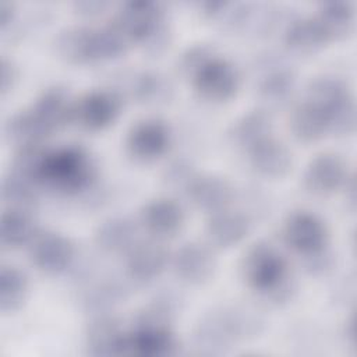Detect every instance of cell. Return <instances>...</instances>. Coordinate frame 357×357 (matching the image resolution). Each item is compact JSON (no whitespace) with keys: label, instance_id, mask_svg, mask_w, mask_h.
<instances>
[{"label":"cell","instance_id":"obj_1","mask_svg":"<svg viewBox=\"0 0 357 357\" xmlns=\"http://www.w3.org/2000/svg\"><path fill=\"white\" fill-rule=\"evenodd\" d=\"M241 272L247 284L269 304L283 305L296 293L284 257L269 243L259 241L248 248L241 262Z\"/></svg>","mask_w":357,"mask_h":357},{"label":"cell","instance_id":"obj_2","mask_svg":"<svg viewBox=\"0 0 357 357\" xmlns=\"http://www.w3.org/2000/svg\"><path fill=\"white\" fill-rule=\"evenodd\" d=\"M264 319L247 305H223L206 312L197 324L194 337L197 346L206 353L223 351L238 339L252 337L262 331Z\"/></svg>","mask_w":357,"mask_h":357},{"label":"cell","instance_id":"obj_3","mask_svg":"<svg viewBox=\"0 0 357 357\" xmlns=\"http://www.w3.org/2000/svg\"><path fill=\"white\" fill-rule=\"evenodd\" d=\"M95 176V162L82 146L63 145L46 151L39 185L63 194H75L89 187Z\"/></svg>","mask_w":357,"mask_h":357},{"label":"cell","instance_id":"obj_4","mask_svg":"<svg viewBox=\"0 0 357 357\" xmlns=\"http://www.w3.org/2000/svg\"><path fill=\"white\" fill-rule=\"evenodd\" d=\"M170 308L158 303L144 310L126 337V354L162 357L172 354L176 342L170 329Z\"/></svg>","mask_w":357,"mask_h":357},{"label":"cell","instance_id":"obj_5","mask_svg":"<svg viewBox=\"0 0 357 357\" xmlns=\"http://www.w3.org/2000/svg\"><path fill=\"white\" fill-rule=\"evenodd\" d=\"M191 81L202 98L222 102L230 99L237 92L240 74L233 63L213 54L191 75Z\"/></svg>","mask_w":357,"mask_h":357},{"label":"cell","instance_id":"obj_6","mask_svg":"<svg viewBox=\"0 0 357 357\" xmlns=\"http://www.w3.org/2000/svg\"><path fill=\"white\" fill-rule=\"evenodd\" d=\"M282 236L284 243L301 257L326 247L328 230L321 218L308 211H297L286 219Z\"/></svg>","mask_w":357,"mask_h":357},{"label":"cell","instance_id":"obj_7","mask_svg":"<svg viewBox=\"0 0 357 357\" xmlns=\"http://www.w3.org/2000/svg\"><path fill=\"white\" fill-rule=\"evenodd\" d=\"M29 259L42 272L60 273L74 259V245L68 237L56 231H36L28 244Z\"/></svg>","mask_w":357,"mask_h":357},{"label":"cell","instance_id":"obj_8","mask_svg":"<svg viewBox=\"0 0 357 357\" xmlns=\"http://www.w3.org/2000/svg\"><path fill=\"white\" fill-rule=\"evenodd\" d=\"M121 107L120 95L109 89H93L74 105V121L82 128L98 131L114 121Z\"/></svg>","mask_w":357,"mask_h":357},{"label":"cell","instance_id":"obj_9","mask_svg":"<svg viewBox=\"0 0 357 357\" xmlns=\"http://www.w3.org/2000/svg\"><path fill=\"white\" fill-rule=\"evenodd\" d=\"M130 42H141L155 26L166 20L163 7L153 0L124 1L112 18Z\"/></svg>","mask_w":357,"mask_h":357},{"label":"cell","instance_id":"obj_10","mask_svg":"<svg viewBox=\"0 0 357 357\" xmlns=\"http://www.w3.org/2000/svg\"><path fill=\"white\" fill-rule=\"evenodd\" d=\"M347 177L344 160L333 152H324L307 165L303 184L315 195H328L344 185Z\"/></svg>","mask_w":357,"mask_h":357},{"label":"cell","instance_id":"obj_11","mask_svg":"<svg viewBox=\"0 0 357 357\" xmlns=\"http://www.w3.org/2000/svg\"><path fill=\"white\" fill-rule=\"evenodd\" d=\"M170 144L169 127L158 119L138 121L128 131L126 145L128 152L138 160H153L162 156Z\"/></svg>","mask_w":357,"mask_h":357},{"label":"cell","instance_id":"obj_12","mask_svg":"<svg viewBox=\"0 0 357 357\" xmlns=\"http://www.w3.org/2000/svg\"><path fill=\"white\" fill-rule=\"evenodd\" d=\"M169 255L156 238L137 241L126 257V272L137 282H149L158 278L166 268Z\"/></svg>","mask_w":357,"mask_h":357},{"label":"cell","instance_id":"obj_13","mask_svg":"<svg viewBox=\"0 0 357 357\" xmlns=\"http://www.w3.org/2000/svg\"><path fill=\"white\" fill-rule=\"evenodd\" d=\"M126 337L120 321L106 312L93 317L85 331L86 349L92 356L126 354Z\"/></svg>","mask_w":357,"mask_h":357},{"label":"cell","instance_id":"obj_14","mask_svg":"<svg viewBox=\"0 0 357 357\" xmlns=\"http://www.w3.org/2000/svg\"><path fill=\"white\" fill-rule=\"evenodd\" d=\"M174 273L184 282L199 284L206 282L215 271L216 261L212 251L201 243H185L173 255Z\"/></svg>","mask_w":357,"mask_h":357},{"label":"cell","instance_id":"obj_15","mask_svg":"<svg viewBox=\"0 0 357 357\" xmlns=\"http://www.w3.org/2000/svg\"><path fill=\"white\" fill-rule=\"evenodd\" d=\"M139 222L152 238L162 240L173 237L181 229L184 212L174 199L158 198L142 208Z\"/></svg>","mask_w":357,"mask_h":357},{"label":"cell","instance_id":"obj_16","mask_svg":"<svg viewBox=\"0 0 357 357\" xmlns=\"http://www.w3.org/2000/svg\"><path fill=\"white\" fill-rule=\"evenodd\" d=\"M74 105L68 91L54 85L45 89L31 106L32 112L47 128L49 132L74 121Z\"/></svg>","mask_w":357,"mask_h":357},{"label":"cell","instance_id":"obj_17","mask_svg":"<svg viewBox=\"0 0 357 357\" xmlns=\"http://www.w3.org/2000/svg\"><path fill=\"white\" fill-rule=\"evenodd\" d=\"M247 155L251 167L265 177H282L291 167L290 149L273 135L257 144Z\"/></svg>","mask_w":357,"mask_h":357},{"label":"cell","instance_id":"obj_18","mask_svg":"<svg viewBox=\"0 0 357 357\" xmlns=\"http://www.w3.org/2000/svg\"><path fill=\"white\" fill-rule=\"evenodd\" d=\"M185 191L197 208L212 213L226 209L233 198L230 183L219 176H195Z\"/></svg>","mask_w":357,"mask_h":357},{"label":"cell","instance_id":"obj_19","mask_svg":"<svg viewBox=\"0 0 357 357\" xmlns=\"http://www.w3.org/2000/svg\"><path fill=\"white\" fill-rule=\"evenodd\" d=\"M250 230V222L241 212L222 209L213 212L206 222V237L211 244L227 248L240 243Z\"/></svg>","mask_w":357,"mask_h":357},{"label":"cell","instance_id":"obj_20","mask_svg":"<svg viewBox=\"0 0 357 357\" xmlns=\"http://www.w3.org/2000/svg\"><path fill=\"white\" fill-rule=\"evenodd\" d=\"M283 39L287 47L297 53H312L329 40L315 15L293 17L284 26Z\"/></svg>","mask_w":357,"mask_h":357},{"label":"cell","instance_id":"obj_21","mask_svg":"<svg viewBox=\"0 0 357 357\" xmlns=\"http://www.w3.org/2000/svg\"><path fill=\"white\" fill-rule=\"evenodd\" d=\"M272 135V119L265 110H251L237 119L229 132L231 142L248 152L261 141Z\"/></svg>","mask_w":357,"mask_h":357},{"label":"cell","instance_id":"obj_22","mask_svg":"<svg viewBox=\"0 0 357 357\" xmlns=\"http://www.w3.org/2000/svg\"><path fill=\"white\" fill-rule=\"evenodd\" d=\"M95 244L109 254L127 252L137 240V227L127 218H110L100 223L95 231Z\"/></svg>","mask_w":357,"mask_h":357},{"label":"cell","instance_id":"obj_23","mask_svg":"<svg viewBox=\"0 0 357 357\" xmlns=\"http://www.w3.org/2000/svg\"><path fill=\"white\" fill-rule=\"evenodd\" d=\"M4 134L17 145V148H21L29 145H43L50 132L29 107L8 117L4 124Z\"/></svg>","mask_w":357,"mask_h":357},{"label":"cell","instance_id":"obj_24","mask_svg":"<svg viewBox=\"0 0 357 357\" xmlns=\"http://www.w3.org/2000/svg\"><path fill=\"white\" fill-rule=\"evenodd\" d=\"M93 28L88 25H71L61 29L56 38L57 53L71 63H88L92 59Z\"/></svg>","mask_w":357,"mask_h":357},{"label":"cell","instance_id":"obj_25","mask_svg":"<svg viewBox=\"0 0 357 357\" xmlns=\"http://www.w3.org/2000/svg\"><path fill=\"white\" fill-rule=\"evenodd\" d=\"M290 128L296 138L311 142L321 138L328 131L326 117L319 106L304 99L291 112Z\"/></svg>","mask_w":357,"mask_h":357},{"label":"cell","instance_id":"obj_26","mask_svg":"<svg viewBox=\"0 0 357 357\" xmlns=\"http://www.w3.org/2000/svg\"><path fill=\"white\" fill-rule=\"evenodd\" d=\"M38 229L31 212L6 209L0 220V243L7 248H18L29 244Z\"/></svg>","mask_w":357,"mask_h":357},{"label":"cell","instance_id":"obj_27","mask_svg":"<svg viewBox=\"0 0 357 357\" xmlns=\"http://www.w3.org/2000/svg\"><path fill=\"white\" fill-rule=\"evenodd\" d=\"M36 187L35 181L13 170L1 180V199L7 209L31 212L38 201Z\"/></svg>","mask_w":357,"mask_h":357},{"label":"cell","instance_id":"obj_28","mask_svg":"<svg viewBox=\"0 0 357 357\" xmlns=\"http://www.w3.org/2000/svg\"><path fill=\"white\" fill-rule=\"evenodd\" d=\"M296 86L294 73L283 66L269 67L258 82L259 96L269 105L286 103Z\"/></svg>","mask_w":357,"mask_h":357},{"label":"cell","instance_id":"obj_29","mask_svg":"<svg viewBox=\"0 0 357 357\" xmlns=\"http://www.w3.org/2000/svg\"><path fill=\"white\" fill-rule=\"evenodd\" d=\"M329 39L344 36L354 21V7L349 0H325L315 14Z\"/></svg>","mask_w":357,"mask_h":357},{"label":"cell","instance_id":"obj_30","mask_svg":"<svg viewBox=\"0 0 357 357\" xmlns=\"http://www.w3.org/2000/svg\"><path fill=\"white\" fill-rule=\"evenodd\" d=\"M28 293V279L15 266L3 265L0 269V310L1 312L17 311Z\"/></svg>","mask_w":357,"mask_h":357},{"label":"cell","instance_id":"obj_31","mask_svg":"<svg viewBox=\"0 0 357 357\" xmlns=\"http://www.w3.org/2000/svg\"><path fill=\"white\" fill-rule=\"evenodd\" d=\"M130 43V39L120 29V26L110 20L103 26L93 28L92 59L93 61H98L116 57L121 54Z\"/></svg>","mask_w":357,"mask_h":357},{"label":"cell","instance_id":"obj_32","mask_svg":"<svg viewBox=\"0 0 357 357\" xmlns=\"http://www.w3.org/2000/svg\"><path fill=\"white\" fill-rule=\"evenodd\" d=\"M127 86V91L132 98L148 103L165 100L172 91L166 77L153 71H139L131 74Z\"/></svg>","mask_w":357,"mask_h":357},{"label":"cell","instance_id":"obj_33","mask_svg":"<svg viewBox=\"0 0 357 357\" xmlns=\"http://www.w3.org/2000/svg\"><path fill=\"white\" fill-rule=\"evenodd\" d=\"M213 54L216 53L211 45H205V43L192 45L188 49H185L184 53L180 56L178 68L184 75L191 78V75Z\"/></svg>","mask_w":357,"mask_h":357},{"label":"cell","instance_id":"obj_34","mask_svg":"<svg viewBox=\"0 0 357 357\" xmlns=\"http://www.w3.org/2000/svg\"><path fill=\"white\" fill-rule=\"evenodd\" d=\"M197 174L194 173V169L190 162L184 159H177L166 166V170L163 173V178L167 183V185L173 188H184L187 190L190 183L194 180Z\"/></svg>","mask_w":357,"mask_h":357},{"label":"cell","instance_id":"obj_35","mask_svg":"<svg viewBox=\"0 0 357 357\" xmlns=\"http://www.w3.org/2000/svg\"><path fill=\"white\" fill-rule=\"evenodd\" d=\"M170 38H172L170 26H169L167 21L165 20L158 26H155L139 43L142 45L145 52H148L151 54H158L169 46Z\"/></svg>","mask_w":357,"mask_h":357},{"label":"cell","instance_id":"obj_36","mask_svg":"<svg viewBox=\"0 0 357 357\" xmlns=\"http://www.w3.org/2000/svg\"><path fill=\"white\" fill-rule=\"evenodd\" d=\"M303 258H304V268H305V271L308 273H311V275H315V276L328 273L333 268V265H335V258L326 250V247L319 250V251H317V252L304 255Z\"/></svg>","mask_w":357,"mask_h":357},{"label":"cell","instance_id":"obj_37","mask_svg":"<svg viewBox=\"0 0 357 357\" xmlns=\"http://www.w3.org/2000/svg\"><path fill=\"white\" fill-rule=\"evenodd\" d=\"M15 81V67L10 59L6 56L0 57V91L1 93H7Z\"/></svg>","mask_w":357,"mask_h":357},{"label":"cell","instance_id":"obj_38","mask_svg":"<svg viewBox=\"0 0 357 357\" xmlns=\"http://www.w3.org/2000/svg\"><path fill=\"white\" fill-rule=\"evenodd\" d=\"M107 7V1L105 0H77L74 1V8L77 13L82 15H96L103 13V10Z\"/></svg>","mask_w":357,"mask_h":357},{"label":"cell","instance_id":"obj_39","mask_svg":"<svg viewBox=\"0 0 357 357\" xmlns=\"http://www.w3.org/2000/svg\"><path fill=\"white\" fill-rule=\"evenodd\" d=\"M14 18V4L8 0H0V29L6 31Z\"/></svg>","mask_w":357,"mask_h":357},{"label":"cell","instance_id":"obj_40","mask_svg":"<svg viewBox=\"0 0 357 357\" xmlns=\"http://www.w3.org/2000/svg\"><path fill=\"white\" fill-rule=\"evenodd\" d=\"M344 333L349 339V342L351 344H356V315L351 314L350 318L347 319V324H346V328H344Z\"/></svg>","mask_w":357,"mask_h":357}]
</instances>
